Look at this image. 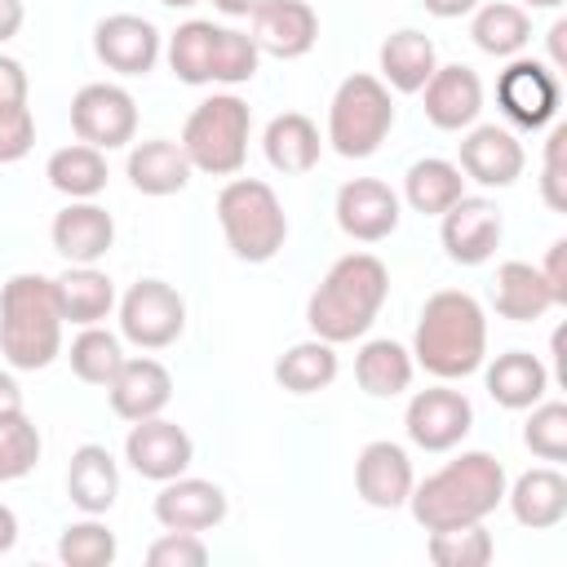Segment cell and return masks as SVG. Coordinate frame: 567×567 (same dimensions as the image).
Wrapping results in <instances>:
<instances>
[{
	"label": "cell",
	"instance_id": "cell-6",
	"mask_svg": "<svg viewBox=\"0 0 567 567\" xmlns=\"http://www.w3.org/2000/svg\"><path fill=\"white\" fill-rule=\"evenodd\" d=\"M248 133H252L248 102L235 97V93H213V97H204L186 115V124H182V151H186L190 168L213 173V177H230L248 159Z\"/></svg>",
	"mask_w": 567,
	"mask_h": 567
},
{
	"label": "cell",
	"instance_id": "cell-7",
	"mask_svg": "<svg viewBox=\"0 0 567 567\" xmlns=\"http://www.w3.org/2000/svg\"><path fill=\"white\" fill-rule=\"evenodd\" d=\"M394 128V102H390V89L359 71V75H346L328 102V142L337 155L346 159H368L381 151V142L390 137Z\"/></svg>",
	"mask_w": 567,
	"mask_h": 567
},
{
	"label": "cell",
	"instance_id": "cell-23",
	"mask_svg": "<svg viewBox=\"0 0 567 567\" xmlns=\"http://www.w3.org/2000/svg\"><path fill=\"white\" fill-rule=\"evenodd\" d=\"M509 514L532 527V532H549L567 518V478L554 465H536L527 474L514 478V487H505Z\"/></svg>",
	"mask_w": 567,
	"mask_h": 567
},
{
	"label": "cell",
	"instance_id": "cell-28",
	"mask_svg": "<svg viewBox=\"0 0 567 567\" xmlns=\"http://www.w3.org/2000/svg\"><path fill=\"white\" fill-rule=\"evenodd\" d=\"M492 306L509 323H532L545 310H554V292H549L540 266H532V261H501L496 279H492Z\"/></svg>",
	"mask_w": 567,
	"mask_h": 567
},
{
	"label": "cell",
	"instance_id": "cell-48",
	"mask_svg": "<svg viewBox=\"0 0 567 567\" xmlns=\"http://www.w3.org/2000/svg\"><path fill=\"white\" fill-rule=\"evenodd\" d=\"M18 412H22V390H18V381L9 372H0V421H9Z\"/></svg>",
	"mask_w": 567,
	"mask_h": 567
},
{
	"label": "cell",
	"instance_id": "cell-14",
	"mask_svg": "<svg viewBox=\"0 0 567 567\" xmlns=\"http://www.w3.org/2000/svg\"><path fill=\"white\" fill-rule=\"evenodd\" d=\"M124 461L151 478V483H168L177 474L190 470L195 461V443L190 434L177 425V421H164V416H146V421H133L128 439H124Z\"/></svg>",
	"mask_w": 567,
	"mask_h": 567
},
{
	"label": "cell",
	"instance_id": "cell-4",
	"mask_svg": "<svg viewBox=\"0 0 567 567\" xmlns=\"http://www.w3.org/2000/svg\"><path fill=\"white\" fill-rule=\"evenodd\" d=\"M0 354L18 372H40L62 354V310L53 279L13 275L0 292Z\"/></svg>",
	"mask_w": 567,
	"mask_h": 567
},
{
	"label": "cell",
	"instance_id": "cell-46",
	"mask_svg": "<svg viewBox=\"0 0 567 567\" xmlns=\"http://www.w3.org/2000/svg\"><path fill=\"white\" fill-rule=\"evenodd\" d=\"M549 292H554V306H567V239H554L549 252H545V266H540Z\"/></svg>",
	"mask_w": 567,
	"mask_h": 567
},
{
	"label": "cell",
	"instance_id": "cell-37",
	"mask_svg": "<svg viewBox=\"0 0 567 567\" xmlns=\"http://www.w3.org/2000/svg\"><path fill=\"white\" fill-rule=\"evenodd\" d=\"M66 359H71V372H75L84 385H111V377H115L120 363H124V346H120L115 332L89 323V328H80V337L71 341Z\"/></svg>",
	"mask_w": 567,
	"mask_h": 567
},
{
	"label": "cell",
	"instance_id": "cell-27",
	"mask_svg": "<svg viewBox=\"0 0 567 567\" xmlns=\"http://www.w3.org/2000/svg\"><path fill=\"white\" fill-rule=\"evenodd\" d=\"M377 62H381V84L385 89H394V93H421L425 80L434 75V66H439V53H434V40L425 31L403 27V31H390L385 35Z\"/></svg>",
	"mask_w": 567,
	"mask_h": 567
},
{
	"label": "cell",
	"instance_id": "cell-30",
	"mask_svg": "<svg viewBox=\"0 0 567 567\" xmlns=\"http://www.w3.org/2000/svg\"><path fill=\"white\" fill-rule=\"evenodd\" d=\"M66 496L84 514H106L120 496V465L102 443H84L71 452L66 465Z\"/></svg>",
	"mask_w": 567,
	"mask_h": 567
},
{
	"label": "cell",
	"instance_id": "cell-52",
	"mask_svg": "<svg viewBox=\"0 0 567 567\" xmlns=\"http://www.w3.org/2000/svg\"><path fill=\"white\" fill-rule=\"evenodd\" d=\"M563 35H567V22H554V27H549V66H567Z\"/></svg>",
	"mask_w": 567,
	"mask_h": 567
},
{
	"label": "cell",
	"instance_id": "cell-47",
	"mask_svg": "<svg viewBox=\"0 0 567 567\" xmlns=\"http://www.w3.org/2000/svg\"><path fill=\"white\" fill-rule=\"evenodd\" d=\"M27 102V71L18 58H4L0 53V111L4 106H22Z\"/></svg>",
	"mask_w": 567,
	"mask_h": 567
},
{
	"label": "cell",
	"instance_id": "cell-8",
	"mask_svg": "<svg viewBox=\"0 0 567 567\" xmlns=\"http://www.w3.org/2000/svg\"><path fill=\"white\" fill-rule=\"evenodd\" d=\"M186 332V301L164 279H137L120 301V337L137 350H164Z\"/></svg>",
	"mask_w": 567,
	"mask_h": 567
},
{
	"label": "cell",
	"instance_id": "cell-22",
	"mask_svg": "<svg viewBox=\"0 0 567 567\" xmlns=\"http://www.w3.org/2000/svg\"><path fill=\"white\" fill-rule=\"evenodd\" d=\"M425 120L443 133H461L478 120L483 111V80L474 66L452 62V66H434V75L425 80Z\"/></svg>",
	"mask_w": 567,
	"mask_h": 567
},
{
	"label": "cell",
	"instance_id": "cell-9",
	"mask_svg": "<svg viewBox=\"0 0 567 567\" xmlns=\"http://www.w3.org/2000/svg\"><path fill=\"white\" fill-rule=\"evenodd\" d=\"M563 89H558V71L540 58H514L501 80H496V106L509 124L518 128H545L558 115Z\"/></svg>",
	"mask_w": 567,
	"mask_h": 567
},
{
	"label": "cell",
	"instance_id": "cell-35",
	"mask_svg": "<svg viewBox=\"0 0 567 567\" xmlns=\"http://www.w3.org/2000/svg\"><path fill=\"white\" fill-rule=\"evenodd\" d=\"M337 350H332V341H319V337H310V341H297V346H288L284 354H279V363H275V381L288 390V394H315V390H328L332 381H337Z\"/></svg>",
	"mask_w": 567,
	"mask_h": 567
},
{
	"label": "cell",
	"instance_id": "cell-26",
	"mask_svg": "<svg viewBox=\"0 0 567 567\" xmlns=\"http://www.w3.org/2000/svg\"><path fill=\"white\" fill-rule=\"evenodd\" d=\"M483 381H487V394H492L505 412H527L532 403L545 399V390H549V368H545L532 350H505V354H496V359L487 363Z\"/></svg>",
	"mask_w": 567,
	"mask_h": 567
},
{
	"label": "cell",
	"instance_id": "cell-2",
	"mask_svg": "<svg viewBox=\"0 0 567 567\" xmlns=\"http://www.w3.org/2000/svg\"><path fill=\"white\" fill-rule=\"evenodd\" d=\"M487 359V315L478 297L461 288H443L421 306L416 337H412V363H421L439 381H461L478 372Z\"/></svg>",
	"mask_w": 567,
	"mask_h": 567
},
{
	"label": "cell",
	"instance_id": "cell-39",
	"mask_svg": "<svg viewBox=\"0 0 567 567\" xmlns=\"http://www.w3.org/2000/svg\"><path fill=\"white\" fill-rule=\"evenodd\" d=\"M120 554L115 545V532L106 523H97V514H89L84 523H71L62 536H58V558L66 567H111Z\"/></svg>",
	"mask_w": 567,
	"mask_h": 567
},
{
	"label": "cell",
	"instance_id": "cell-33",
	"mask_svg": "<svg viewBox=\"0 0 567 567\" xmlns=\"http://www.w3.org/2000/svg\"><path fill=\"white\" fill-rule=\"evenodd\" d=\"M44 177L66 199H97L106 190V177H111L106 173V151H97L89 142H71V146L49 155Z\"/></svg>",
	"mask_w": 567,
	"mask_h": 567
},
{
	"label": "cell",
	"instance_id": "cell-34",
	"mask_svg": "<svg viewBox=\"0 0 567 567\" xmlns=\"http://www.w3.org/2000/svg\"><path fill=\"white\" fill-rule=\"evenodd\" d=\"M470 35L483 53L492 58H514L527 49L532 40V18L523 4H509V0H487L474 9V22H470Z\"/></svg>",
	"mask_w": 567,
	"mask_h": 567
},
{
	"label": "cell",
	"instance_id": "cell-15",
	"mask_svg": "<svg viewBox=\"0 0 567 567\" xmlns=\"http://www.w3.org/2000/svg\"><path fill=\"white\" fill-rule=\"evenodd\" d=\"M337 226L359 244H381L399 230L403 204L381 177H354L337 190Z\"/></svg>",
	"mask_w": 567,
	"mask_h": 567
},
{
	"label": "cell",
	"instance_id": "cell-29",
	"mask_svg": "<svg viewBox=\"0 0 567 567\" xmlns=\"http://www.w3.org/2000/svg\"><path fill=\"white\" fill-rule=\"evenodd\" d=\"M53 297H58L62 323H75V328L102 323L115 310V284L97 266H66L53 279Z\"/></svg>",
	"mask_w": 567,
	"mask_h": 567
},
{
	"label": "cell",
	"instance_id": "cell-54",
	"mask_svg": "<svg viewBox=\"0 0 567 567\" xmlns=\"http://www.w3.org/2000/svg\"><path fill=\"white\" fill-rule=\"evenodd\" d=\"M518 4H523V9H558L563 0H518Z\"/></svg>",
	"mask_w": 567,
	"mask_h": 567
},
{
	"label": "cell",
	"instance_id": "cell-13",
	"mask_svg": "<svg viewBox=\"0 0 567 567\" xmlns=\"http://www.w3.org/2000/svg\"><path fill=\"white\" fill-rule=\"evenodd\" d=\"M501 235H505V217L483 195H461L439 226V239L456 266H483L501 248Z\"/></svg>",
	"mask_w": 567,
	"mask_h": 567
},
{
	"label": "cell",
	"instance_id": "cell-36",
	"mask_svg": "<svg viewBox=\"0 0 567 567\" xmlns=\"http://www.w3.org/2000/svg\"><path fill=\"white\" fill-rule=\"evenodd\" d=\"M213 44H217V22H208V18L182 22L168 35V49H164L168 53V71L190 89L213 84Z\"/></svg>",
	"mask_w": 567,
	"mask_h": 567
},
{
	"label": "cell",
	"instance_id": "cell-10",
	"mask_svg": "<svg viewBox=\"0 0 567 567\" xmlns=\"http://www.w3.org/2000/svg\"><path fill=\"white\" fill-rule=\"evenodd\" d=\"M71 128L97 151H120L137 137V102L120 84H84L71 97Z\"/></svg>",
	"mask_w": 567,
	"mask_h": 567
},
{
	"label": "cell",
	"instance_id": "cell-18",
	"mask_svg": "<svg viewBox=\"0 0 567 567\" xmlns=\"http://www.w3.org/2000/svg\"><path fill=\"white\" fill-rule=\"evenodd\" d=\"M49 239L58 257H66V266H97L115 244V217L93 199H71L53 217Z\"/></svg>",
	"mask_w": 567,
	"mask_h": 567
},
{
	"label": "cell",
	"instance_id": "cell-16",
	"mask_svg": "<svg viewBox=\"0 0 567 567\" xmlns=\"http://www.w3.org/2000/svg\"><path fill=\"white\" fill-rule=\"evenodd\" d=\"M523 164H527L523 142H518L509 128H501V124H478V128H470V133L461 137V164H456V168H461L470 182L487 186V190L514 186V182L523 177Z\"/></svg>",
	"mask_w": 567,
	"mask_h": 567
},
{
	"label": "cell",
	"instance_id": "cell-31",
	"mask_svg": "<svg viewBox=\"0 0 567 567\" xmlns=\"http://www.w3.org/2000/svg\"><path fill=\"white\" fill-rule=\"evenodd\" d=\"M412 350L390 341V337H377V341H363L359 354H354V381L363 385V394L372 399H394L412 385Z\"/></svg>",
	"mask_w": 567,
	"mask_h": 567
},
{
	"label": "cell",
	"instance_id": "cell-19",
	"mask_svg": "<svg viewBox=\"0 0 567 567\" xmlns=\"http://www.w3.org/2000/svg\"><path fill=\"white\" fill-rule=\"evenodd\" d=\"M412 483H416L412 461H408V452H403L399 443H390V439H372V443L359 452V461H354V492H359L363 505H372V509H399V505H408Z\"/></svg>",
	"mask_w": 567,
	"mask_h": 567
},
{
	"label": "cell",
	"instance_id": "cell-24",
	"mask_svg": "<svg viewBox=\"0 0 567 567\" xmlns=\"http://www.w3.org/2000/svg\"><path fill=\"white\" fill-rule=\"evenodd\" d=\"M261 151H266V159H270L275 173H284V177H301V173H310V168L319 164V155H323V137H319V124H315L310 115H301V111H284V115H275V120L266 124V133H261Z\"/></svg>",
	"mask_w": 567,
	"mask_h": 567
},
{
	"label": "cell",
	"instance_id": "cell-11",
	"mask_svg": "<svg viewBox=\"0 0 567 567\" xmlns=\"http://www.w3.org/2000/svg\"><path fill=\"white\" fill-rule=\"evenodd\" d=\"M403 425H408V439L416 447L452 452L474 430V403L461 390H452V385H430V390H416L408 399Z\"/></svg>",
	"mask_w": 567,
	"mask_h": 567
},
{
	"label": "cell",
	"instance_id": "cell-38",
	"mask_svg": "<svg viewBox=\"0 0 567 567\" xmlns=\"http://www.w3.org/2000/svg\"><path fill=\"white\" fill-rule=\"evenodd\" d=\"M430 558L439 567H487L496 554V540L483 523H461V527H439L430 532Z\"/></svg>",
	"mask_w": 567,
	"mask_h": 567
},
{
	"label": "cell",
	"instance_id": "cell-49",
	"mask_svg": "<svg viewBox=\"0 0 567 567\" xmlns=\"http://www.w3.org/2000/svg\"><path fill=\"white\" fill-rule=\"evenodd\" d=\"M425 4V13H434V18H465V13H474L483 0H421Z\"/></svg>",
	"mask_w": 567,
	"mask_h": 567
},
{
	"label": "cell",
	"instance_id": "cell-45",
	"mask_svg": "<svg viewBox=\"0 0 567 567\" xmlns=\"http://www.w3.org/2000/svg\"><path fill=\"white\" fill-rule=\"evenodd\" d=\"M35 146V115L31 106H4L0 111V164H18Z\"/></svg>",
	"mask_w": 567,
	"mask_h": 567
},
{
	"label": "cell",
	"instance_id": "cell-17",
	"mask_svg": "<svg viewBox=\"0 0 567 567\" xmlns=\"http://www.w3.org/2000/svg\"><path fill=\"white\" fill-rule=\"evenodd\" d=\"M252 44L270 58H306L319 40V13L306 0H261L252 9Z\"/></svg>",
	"mask_w": 567,
	"mask_h": 567
},
{
	"label": "cell",
	"instance_id": "cell-32",
	"mask_svg": "<svg viewBox=\"0 0 567 567\" xmlns=\"http://www.w3.org/2000/svg\"><path fill=\"white\" fill-rule=\"evenodd\" d=\"M461 195H465V177H461V168L452 159L425 155L403 173V199L421 217H443Z\"/></svg>",
	"mask_w": 567,
	"mask_h": 567
},
{
	"label": "cell",
	"instance_id": "cell-42",
	"mask_svg": "<svg viewBox=\"0 0 567 567\" xmlns=\"http://www.w3.org/2000/svg\"><path fill=\"white\" fill-rule=\"evenodd\" d=\"M35 461H40V430L27 421V412L0 421V483L31 474Z\"/></svg>",
	"mask_w": 567,
	"mask_h": 567
},
{
	"label": "cell",
	"instance_id": "cell-3",
	"mask_svg": "<svg viewBox=\"0 0 567 567\" xmlns=\"http://www.w3.org/2000/svg\"><path fill=\"white\" fill-rule=\"evenodd\" d=\"M505 465L492 452H461L443 470H434L425 483H412V518L425 532L483 523L505 501Z\"/></svg>",
	"mask_w": 567,
	"mask_h": 567
},
{
	"label": "cell",
	"instance_id": "cell-1",
	"mask_svg": "<svg viewBox=\"0 0 567 567\" xmlns=\"http://www.w3.org/2000/svg\"><path fill=\"white\" fill-rule=\"evenodd\" d=\"M385 297H390L385 261L372 257V252H346V257H337L328 266V275L310 292L306 323H310V332L319 341L346 346V341H359L377 323Z\"/></svg>",
	"mask_w": 567,
	"mask_h": 567
},
{
	"label": "cell",
	"instance_id": "cell-25",
	"mask_svg": "<svg viewBox=\"0 0 567 567\" xmlns=\"http://www.w3.org/2000/svg\"><path fill=\"white\" fill-rule=\"evenodd\" d=\"M190 173L195 168H190L182 142H173V137H146L128 151V182H133V190H142L151 199L186 190Z\"/></svg>",
	"mask_w": 567,
	"mask_h": 567
},
{
	"label": "cell",
	"instance_id": "cell-12",
	"mask_svg": "<svg viewBox=\"0 0 567 567\" xmlns=\"http://www.w3.org/2000/svg\"><path fill=\"white\" fill-rule=\"evenodd\" d=\"M93 53L115 75H146V71H155V62L164 53V35H159V27L151 18L106 13L93 27Z\"/></svg>",
	"mask_w": 567,
	"mask_h": 567
},
{
	"label": "cell",
	"instance_id": "cell-40",
	"mask_svg": "<svg viewBox=\"0 0 567 567\" xmlns=\"http://www.w3.org/2000/svg\"><path fill=\"white\" fill-rule=\"evenodd\" d=\"M261 66V49L239 27H217L213 44V84H248Z\"/></svg>",
	"mask_w": 567,
	"mask_h": 567
},
{
	"label": "cell",
	"instance_id": "cell-51",
	"mask_svg": "<svg viewBox=\"0 0 567 567\" xmlns=\"http://www.w3.org/2000/svg\"><path fill=\"white\" fill-rule=\"evenodd\" d=\"M13 540H18V514L0 501V554H9V549H13Z\"/></svg>",
	"mask_w": 567,
	"mask_h": 567
},
{
	"label": "cell",
	"instance_id": "cell-55",
	"mask_svg": "<svg viewBox=\"0 0 567 567\" xmlns=\"http://www.w3.org/2000/svg\"><path fill=\"white\" fill-rule=\"evenodd\" d=\"M159 4H168V9H190V4H199V0H159Z\"/></svg>",
	"mask_w": 567,
	"mask_h": 567
},
{
	"label": "cell",
	"instance_id": "cell-5",
	"mask_svg": "<svg viewBox=\"0 0 567 567\" xmlns=\"http://www.w3.org/2000/svg\"><path fill=\"white\" fill-rule=\"evenodd\" d=\"M217 226L226 235V248L239 261H248V266L270 261L284 248V239H288L284 204H279V195L261 177H235V182L221 186V195H217Z\"/></svg>",
	"mask_w": 567,
	"mask_h": 567
},
{
	"label": "cell",
	"instance_id": "cell-53",
	"mask_svg": "<svg viewBox=\"0 0 567 567\" xmlns=\"http://www.w3.org/2000/svg\"><path fill=\"white\" fill-rule=\"evenodd\" d=\"M257 4H261V0H213V9L226 13V18H252Z\"/></svg>",
	"mask_w": 567,
	"mask_h": 567
},
{
	"label": "cell",
	"instance_id": "cell-43",
	"mask_svg": "<svg viewBox=\"0 0 567 567\" xmlns=\"http://www.w3.org/2000/svg\"><path fill=\"white\" fill-rule=\"evenodd\" d=\"M151 567H204L208 563V545L199 540V532H164L151 549H146Z\"/></svg>",
	"mask_w": 567,
	"mask_h": 567
},
{
	"label": "cell",
	"instance_id": "cell-50",
	"mask_svg": "<svg viewBox=\"0 0 567 567\" xmlns=\"http://www.w3.org/2000/svg\"><path fill=\"white\" fill-rule=\"evenodd\" d=\"M22 18H27L22 13V0H0V44L22 31Z\"/></svg>",
	"mask_w": 567,
	"mask_h": 567
},
{
	"label": "cell",
	"instance_id": "cell-20",
	"mask_svg": "<svg viewBox=\"0 0 567 567\" xmlns=\"http://www.w3.org/2000/svg\"><path fill=\"white\" fill-rule=\"evenodd\" d=\"M230 501L213 478H168L155 496V523L164 532H208L226 518Z\"/></svg>",
	"mask_w": 567,
	"mask_h": 567
},
{
	"label": "cell",
	"instance_id": "cell-44",
	"mask_svg": "<svg viewBox=\"0 0 567 567\" xmlns=\"http://www.w3.org/2000/svg\"><path fill=\"white\" fill-rule=\"evenodd\" d=\"M563 155H567V124H554L549 128V142H545V168H540V195L554 213L567 208V168H563Z\"/></svg>",
	"mask_w": 567,
	"mask_h": 567
},
{
	"label": "cell",
	"instance_id": "cell-21",
	"mask_svg": "<svg viewBox=\"0 0 567 567\" xmlns=\"http://www.w3.org/2000/svg\"><path fill=\"white\" fill-rule=\"evenodd\" d=\"M106 399H111V412L120 421H128V425L146 421V416H159L168 408V399H173V372L151 354L124 359L120 372L106 385Z\"/></svg>",
	"mask_w": 567,
	"mask_h": 567
},
{
	"label": "cell",
	"instance_id": "cell-41",
	"mask_svg": "<svg viewBox=\"0 0 567 567\" xmlns=\"http://www.w3.org/2000/svg\"><path fill=\"white\" fill-rule=\"evenodd\" d=\"M523 443L540 461H567V403H545V399L532 403Z\"/></svg>",
	"mask_w": 567,
	"mask_h": 567
}]
</instances>
